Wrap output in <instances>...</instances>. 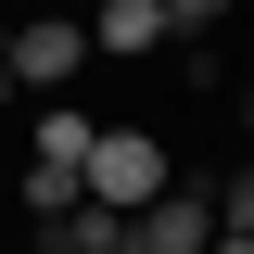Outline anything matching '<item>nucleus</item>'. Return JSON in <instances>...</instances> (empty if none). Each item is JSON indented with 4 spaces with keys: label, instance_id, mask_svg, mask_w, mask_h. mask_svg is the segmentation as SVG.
Here are the masks:
<instances>
[{
    "label": "nucleus",
    "instance_id": "obj_9",
    "mask_svg": "<svg viewBox=\"0 0 254 254\" xmlns=\"http://www.w3.org/2000/svg\"><path fill=\"white\" fill-rule=\"evenodd\" d=\"M0 115H13V64H0Z\"/></svg>",
    "mask_w": 254,
    "mask_h": 254
},
{
    "label": "nucleus",
    "instance_id": "obj_6",
    "mask_svg": "<svg viewBox=\"0 0 254 254\" xmlns=\"http://www.w3.org/2000/svg\"><path fill=\"white\" fill-rule=\"evenodd\" d=\"M38 254H127V216H115V203H89V190H76L64 216H38Z\"/></svg>",
    "mask_w": 254,
    "mask_h": 254
},
{
    "label": "nucleus",
    "instance_id": "obj_11",
    "mask_svg": "<svg viewBox=\"0 0 254 254\" xmlns=\"http://www.w3.org/2000/svg\"><path fill=\"white\" fill-rule=\"evenodd\" d=\"M51 13H64V0H51Z\"/></svg>",
    "mask_w": 254,
    "mask_h": 254
},
{
    "label": "nucleus",
    "instance_id": "obj_5",
    "mask_svg": "<svg viewBox=\"0 0 254 254\" xmlns=\"http://www.w3.org/2000/svg\"><path fill=\"white\" fill-rule=\"evenodd\" d=\"M76 26H89V51H165V38H178V26H165V0H89V13H76Z\"/></svg>",
    "mask_w": 254,
    "mask_h": 254
},
{
    "label": "nucleus",
    "instance_id": "obj_2",
    "mask_svg": "<svg viewBox=\"0 0 254 254\" xmlns=\"http://www.w3.org/2000/svg\"><path fill=\"white\" fill-rule=\"evenodd\" d=\"M165 178H178V165H165L153 127H102V140H89V203H115V216H140Z\"/></svg>",
    "mask_w": 254,
    "mask_h": 254
},
{
    "label": "nucleus",
    "instance_id": "obj_3",
    "mask_svg": "<svg viewBox=\"0 0 254 254\" xmlns=\"http://www.w3.org/2000/svg\"><path fill=\"white\" fill-rule=\"evenodd\" d=\"M0 64H13V89H38V102H51L64 76L89 64V26H76V13H26V26L0 38Z\"/></svg>",
    "mask_w": 254,
    "mask_h": 254
},
{
    "label": "nucleus",
    "instance_id": "obj_1",
    "mask_svg": "<svg viewBox=\"0 0 254 254\" xmlns=\"http://www.w3.org/2000/svg\"><path fill=\"white\" fill-rule=\"evenodd\" d=\"M89 140H102V115H76L64 89L26 115V216H64V203L89 190Z\"/></svg>",
    "mask_w": 254,
    "mask_h": 254
},
{
    "label": "nucleus",
    "instance_id": "obj_7",
    "mask_svg": "<svg viewBox=\"0 0 254 254\" xmlns=\"http://www.w3.org/2000/svg\"><path fill=\"white\" fill-rule=\"evenodd\" d=\"M216 229H229V242H254V165H242V178L216 190Z\"/></svg>",
    "mask_w": 254,
    "mask_h": 254
},
{
    "label": "nucleus",
    "instance_id": "obj_4",
    "mask_svg": "<svg viewBox=\"0 0 254 254\" xmlns=\"http://www.w3.org/2000/svg\"><path fill=\"white\" fill-rule=\"evenodd\" d=\"M203 242H216V190H190V178H165L127 216V254H203Z\"/></svg>",
    "mask_w": 254,
    "mask_h": 254
},
{
    "label": "nucleus",
    "instance_id": "obj_10",
    "mask_svg": "<svg viewBox=\"0 0 254 254\" xmlns=\"http://www.w3.org/2000/svg\"><path fill=\"white\" fill-rule=\"evenodd\" d=\"M216 254H254V242H229V229H216Z\"/></svg>",
    "mask_w": 254,
    "mask_h": 254
},
{
    "label": "nucleus",
    "instance_id": "obj_8",
    "mask_svg": "<svg viewBox=\"0 0 254 254\" xmlns=\"http://www.w3.org/2000/svg\"><path fill=\"white\" fill-rule=\"evenodd\" d=\"M216 13H229V0H165V26H178V38H190V26H216Z\"/></svg>",
    "mask_w": 254,
    "mask_h": 254
}]
</instances>
